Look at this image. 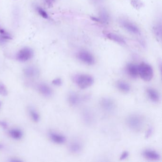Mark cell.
Segmentation results:
<instances>
[{"mask_svg": "<svg viewBox=\"0 0 162 162\" xmlns=\"http://www.w3.org/2000/svg\"><path fill=\"white\" fill-rule=\"evenodd\" d=\"M126 123L129 129L133 131L140 132L144 127L145 119L140 115L134 114L127 117Z\"/></svg>", "mask_w": 162, "mask_h": 162, "instance_id": "6da1fadb", "label": "cell"}, {"mask_svg": "<svg viewBox=\"0 0 162 162\" xmlns=\"http://www.w3.org/2000/svg\"><path fill=\"white\" fill-rule=\"evenodd\" d=\"M72 81L82 90L87 89L94 83V80L91 76L86 74H76L72 76Z\"/></svg>", "mask_w": 162, "mask_h": 162, "instance_id": "7a4b0ae2", "label": "cell"}, {"mask_svg": "<svg viewBox=\"0 0 162 162\" xmlns=\"http://www.w3.org/2000/svg\"><path fill=\"white\" fill-rule=\"evenodd\" d=\"M138 73L142 79L145 81H150L154 76L152 67L145 62H142L138 65Z\"/></svg>", "mask_w": 162, "mask_h": 162, "instance_id": "3957f363", "label": "cell"}, {"mask_svg": "<svg viewBox=\"0 0 162 162\" xmlns=\"http://www.w3.org/2000/svg\"><path fill=\"white\" fill-rule=\"evenodd\" d=\"M77 57L81 61L88 65H92L95 62V60L92 54L87 51H80L77 53Z\"/></svg>", "mask_w": 162, "mask_h": 162, "instance_id": "277c9868", "label": "cell"}, {"mask_svg": "<svg viewBox=\"0 0 162 162\" xmlns=\"http://www.w3.org/2000/svg\"><path fill=\"white\" fill-rule=\"evenodd\" d=\"M33 56V52L29 48H24L17 53L16 58L19 61L26 62L31 60Z\"/></svg>", "mask_w": 162, "mask_h": 162, "instance_id": "5b68a950", "label": "cell"}, {"mask_svg": "<svg viewBox=\"0 0 162 162\" xmlns=\"http://www.w3.org/2000/svg\"><path fill=\"white\" fill-rule=\"evenodd\" d=\"M100 105L103 110L110 113L113 111L115 108V102L110 98H103L100 101Z\"/></svg>", "mask_w": 162, "mask_h": 162, "instance_id": "8992f818", "label": "cell"}, {"mask_svg": "<svg viewBox=\"0 0 162 162\" xmlns=\"http://www.w3.org/2000/svg\"><path fill=\"white\" fill-rule=\"evenodd\" d=\"M87 98V96H82L76 93L71 92L68 95V101L71 106H77Z\"/></svg>", "mask_w": 162, "mask_h": 162, "instance_id": "52a82bcc", "label": "cell"}, {"mask_svg": "<svg viewBox=\"0 0 162 162\" xmlns=\"http://www.w3.org/2000/svg\"><path fill=\"white\" fill-rule=\"evenodd\" d=\"M37 89L39 93L46 98H50L52 96V89L47 84L45 83H39L37 86Z\"/></svg>", "mask_w": 162, "mask_h": 162, "instance_id": "ba28073f", "label": "cell"}, {"mask_svg": "<svg viewBox=\"0 0 162 162\" xmlns=\"http://www.w3.org/2000/svg\"><path fill=\"white\" fill-rule=\"evenodd\" d=\"M121 24L123 27L128 32L134 34H140V30L139 28L134 23H132L130 21L127 20H122L121 21Z\"/></svg>", "mask_w": 162, "mask_h": 162, "instance_id": "9c48e42d", "label": "cell"}, {"mask_svg": "<svg viewBox=\"0 0 162 162\" xmlns=\"http://www.w3.org/2000/svg\"><path fill=\"white\" fill-rule=\"evenodd\" d=\"M49 136L53 142L57 144H62L66 141V137L64 135L55 132H50Z\"/></svg>", "mask_w": 162, "mask_h": 162, "instance_id": "30bf717a", "label": "cell"}, {"mask_svg": "<svg viewBox=\"0 0 162 162\" xmlns=\"http://www.w3.org/2000/svg\"><path fill=\"white\" fill-rule=\"evenodd\" d=\"M143 155L147 160L151 161H158L161 158L160 154L152 149H148L143 152Z\"/></svg>", "mask_w": 162, "mask_h": 162, "instance_id": "8fae6325", "label": "cell"}, {"mask_svg": "<svg viewBox=\"0 0 162 162\" xmlns=\"http://www.w3.org/2000/svg\"><path fill=\"white\" fill-rule=\"evenodd\" d=\"M146 92L147 96L150 101L154 103H157L160 101V94L157 91L153 88H148L146 90Z\"/></svg>", "mask_w": 162, "mask_h": 162, "instance_id": "7c38bea8", "label": "cell"}, {"mask_svg": "<svg viewBox=\"0 0 162 162\" xmlns=\"http://www.w3.org/2000/svg\"><path fill=\"white\" fill-rule=\"evenodd\" d=\"M126 71L128 75L134 79H135L139 76L138 65L135 64H128L126 67Z\"/></svg>", "mask_w": 162, "mask_h": 162, "instance_id": "4fadbf2b", "label": "cell"}, {"mask_svg": "<svg viewBox=\"0 0 162 162\" xmlns=\"http://www.w3.org/2000/svg\"><path fill=\"white\" fill-rule=\"evenodd\" d=\"M23 73L27 78H36L39 75V71L34 66H29L23 70Z\"/></svg>", "mask_w": 162, "mask_h": 162, "instance_id": "5bb4252c", "label": "cell"}, {"mask_svg": "<svg viewBox=\"0 0 162 162\" xmlns=\"http://www.w3.org/2000/svg\"><path fill=\"white\" fill-rule=\"evenodd\" d=\"M9 135L14 140H18L22 139L23 136L22 131L19 128H12L9 130Z\"/></svg>", "mask_w": 162, "mask_h": 162, "instance_id": "9a60e30c", "label": "cell"}, {"mask_svg": "<svg viewBox=\"0 0 162 162\" xmlns=\"http://www.w3.org/2000/svg\"><path fill=\"white\" fill-rule=\"evenodd\" d=\"M69 150L71 153L79 154L81 151L82 145L81 143L78 141L72 142L69 146Z\"/></svg>", "mask_w": 162, "mask_h": 162, "instance_id": "2e32d148", "label": "cell"}, {"mask_svg": "<svg viewBox=\"0 0 162 162\" xmlns=\"http://www.w3.org/2000/svg\"><path fill=\"white\" fill-rule=\"evenodd\" d=\"M82 119L84 122L87 124H91L94 120V116L91 111L86 110L82 113Z\"/></svg>", "mask_w": 162, "mask_h": 162, "instance_id": "e0dca14e", "label": "cell"}, {"mask_svg": "<svg viewBox=\"0 0 162 162\" xmlns=\"http://www.w3.org/2000/svg\"><path fill=\"white\" fill-rule=\"evenodd\" d=\"M106 36L108 39L115 42L118 43L119 44H125V41L124 40L123 38L115 33L110 32L107 33Z\"/></svg>", "mask_w": 162, "mask_h": 162, "instance_id": "ac0fdd59", "label": "cell"}, {"mask_svg": "<svg viewBox=\"0 0 162 162\" xmlns=\"http://www.w3.org/2000/svg\"><path fill=\"white\" fill-rule=\"evenodd\" d=\"M116 87L121 91L127 93L130 91V86L126 82L122 81H117L116 83Z\"/></svg>", "mask_w": 162, "mask_h": 162, "instance_id": "d6986e66", "label": "cell"}, {"mask_svg": "<svg viewBox=\"0 0 162 162\" xmlns=\"http://www.w3.org/2000/svg\"><path fill=\"white\" fill-rule=\"evenodd\" d=\"M28 111L32 120L35 123H38L40 121L41 116L38 112L35 109L32 107H30Z\"/></svg>", "mask_w": 162, "mask_h": 162, "instance_id": "ffe728a7", "label": "cell"}, {"mask_svg": "<svg viewBox=\"0 0 162 162\" xmlns=\"http://www.w3.org/2000/svg\"><path fill=\"white\" fill-rule=\"evenodd\" d=\"M8 90L5 85L0 82V95L5 96L8 95Z\"/></svg>", "mask_w": 162, "mask_h": 162, "instance_id": "44dd1931", "label": "cell"}, {"mask_svg": "<svg viewBox=\"0 0 162 162\" xmlns=\"http://www.w3.org/2000/svg\"><path fill=\"white\" fill-rule=\"evenodd\" d=\"M37 11L38 13H39V14H40L42 18L46 19H48V17H49L48 14H47V12H46L43 9H42V8H40V7H37Z\"/></svg>", "mask_w": 162, "mask_h": 162, "instance_id": "7402d4cb", "label": "cell"}, {"mask_svg": "<svg viewBox=\"0 0 162 162\" xmlns=\"http://www.w3.org/2000/svg\"><path fill=\"white\" fill-rule=\"evenodd\" d=\"M161 32H162V30H161V26H157L156 27H155V35L157 36L158 38H161V34H162Z\"/></svg>", "mask_w": 162, "mask_h": 162, "instance_id": "603a6c76", "label": "cell"}, {"mask_svg": "<svg viewBox=\"0 0 162 162\" xmlns=\"http://www.w3.org/2000/svg\"><path fill=\"white\" fill-rule=\"evenodd\" d=\"M52 83L56 86H61L62 84V81L61 78H56V79H54L53 80Z\"/></svg>", "mask_w": 162, "mask_h": 162, "instance_id": "cb8c5ba5", "label": "cell"}, {"mask_svg": "<svg viewBox=\"0 0 162 162\" xmlns=\"http://www.w3.org/2000/svg\"><path fill=\"white\" fill-rule=\"evenodd\" d=\"M153 132V128L152 127H149L145 133V138L146 139L149 138L152 135Z\"/></svg>", "mask_w": 162, "mask_h": 162, "instance_id": "d4e9b609", "label": "cell"}, {"mask_svg": "<svg viewBox=\"0 0 162 162\" xmlns=\"http://www.w3.org/2000/svg\"><path fill=\"white\" fill-rule=\"evenodd\" d=\"M8 126L9 125L7 122L5 121L0 120V127L5 129L8 128Z\"/></svg>", "mask_w": 162, "mask_h": 162, "instance_id": "484cf974", "label": "cell"}, {"mask_svg": "<svg viewBox=\"0 0 162 162\" xmlns=\"http://www.w3.org/2000/svg\"><path fill=\"white\" fill-rule=\"evenodd\" d=\"M129 155V153L127 151H124L121 154L120 157V160H123L126 159Z\"/></svg>", "mask_w": 162, "mask_h": 162, "instance_id": "4316f807", "label": "cell"}, {"mask_svg": "<svg viewBox=\"0 0 162 162\" xmlns=\"http://www.w3.org/2000/svg\"><path fill=\"white\" fill-rule=\"evenodd\" d=\"M44 1L48 6H51L52 5L54 2V0H44Z\"/></svg>", "mask_w": 162, "mask_h": 162, "instance_id": "83f0119b", "label": "cell"}, {"mask_svg": "<svg viewBox=\"0 0 162 162\" xmlns=\"http://www.w3.org/2000/svg\"><path fill=\"white\" fill-rule=\"evenodd\" d=\"M0 35H8L9 34L6 32L3 29L0 27Z\"/></svg>", "mask_w": 162, "mask_h": 162, "instance_id": "f1b7e54d", "label": "cell"}, {"mask_svg": "<svg viewBox=\"0 0 162 162\" xmlns=\"http://www.w3.org/2000/svg\"><path fill=\"white\" fill-rule=\"evenodd\" d=\"M10 161L11 162H22V161H21V160H19V159H18V158H16V159H15V158H12V159H11Z\"/></svg>", "mask_w": 162, "mask_h": 162, "instance_id": "f546056e", "label": "cell"}, {"mask_svg": "<svg viewBox=\"0 0 162 162\" xmlns=\"http://www.w3.org/2000/svg\"><path fill=\"white\" fill-rule=\"evenodd\" d=\"M3 145L2 144L0 143V150H1L3 148Z\"/></svg>", "mask_w": 162, "mask_h": 162, "instance_id": "4dcf8cb0", "label": "cell"}, {"mask_svg": "<svg viewBox=\"0 0 162 162\" xmlns=\"http://www.w3.org/2000/svg\"><path fill=\"white\" fill-rule=\"evenodd\" d=\"M2 106V102H1L0 101V109H1V107Z\"/></svg>", "mask_w": 162, "mask_h": 162, "instance_id": "1f68e13d", "label": "cell"}]
</instances>
